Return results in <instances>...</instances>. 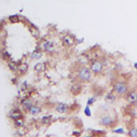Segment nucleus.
I'll return each instance as SVG.
<instances>
[{"label":"nucleus","instance_id":"f257e3e1","mask_svg":"<svg viewBox=\"0 0 137 137\" xmlns=\"http://www.w3.org/2000/svg\"><path fill=\"white\" fill-rule=\"evenodd\" d=\"M79 76L81 80L86 81L90 79L91 74L90 70L87 68H83L79 71Z\"/></svg>","mask_w":137,"mask_h":137},{"label":"nucleus","instance_id":"f03ea898","mask_svg":"<svg viewBox=\"0 0 137 137\" xmlns=\"http://www.w3.org/2000/svg\"><path fill=\"white\" fill-rule=\"evenodd\" d=\"M115 91L119 94H124L126 92L127 87L124 84L119 82L115 86Z\"/></svg>","mask_w":137,"mask_h":137},{"label":"nucleus","instance_id":"7ed1b4c3","mask_svg":"<svg viewBox=\"0 0 137 137\" xmlns=\"http://www.w3.org/2000/svg\"><path fill=\"white\" fill-rule=\"evenodd\" d=\"M92 71L95 73L100 72L102 69V65L99 62H95L92 65Z\"/></svg>","mask_w":137,"mask_h":137},{"label":"nucleus","instance_id":"20e7f679","mask_svg":"<svg viewBox=\"0 0 137 137\" xmlns=\"http://www.w3.org/2000/svg\"><path fill=\"white\" fill-rule=\"evenodd\" d=\"M111 122H112V119L110 117H104L101 119V123L103 125H109Z\"/></svg>","mask_w":137,"mask_h":137},{"label":"nucleus","instance_id":"39448f33","mask_svg":"<svg viewBox=\"0 0 137 137\" xmlns=\"http://www.w3.org/2000/svg\"><path fill=\"white\" fill-rule=\"evenodd\" d=\"M127 99L130 102H134L137 100V95L134 92H131L127 96Z\"/></svg>","mask_w":137,"mask_h":137},{"label":"nucleus","instance_id":"423d86ee","mask_svg":"<svg viewBox=\"0 0 137 137\" xmlns=\"http://www.w3.org/2000/svg\"><path fill=\"white\" fill-rule=\"evenodd\" d=\"M41 109L39 107H31L30 109V113L33 115H36L39 113H40Z\"/></svg>","mask_w":137,"mask_h":137},{"label":"nucleus","instance_id":"0eeeda50","mask_svg":"<svg viewBox=\"0 0 137 137\" xmlns=\"http://www.w3.org/2000/svg\"><path fill=\"white\" fill-rule=\"evenodd\" d=\"M56 110L59 113H64L66 112V111L67 110V106H66V104H60L57 107Z\"/></svg>","mask_w":137,"mask_h":137},{"label":"nucleus","instance_id":"6e6552de","mask_svg":"<svg viewBox=\"0 0 137 137\" xmlns=\"http://www.w3.org/2000/svg\"><path fill=\"white\" fill-rule=\"evenodd\" d=\"M64 43L66 45L68 46H71L72 44L74 43V40L73 39L70 37L68 36L64 38Z\"/></svg>","mask_w":137,"mask_h":137},{"label":"nucleus","instance_id":"1a4fd4ad","mask_svg":"<svg viewBox=\"0 0 137 137\" xmlns=\"http://www.w3.org/2000/svg\"><path fill=\"white\" fill-rule=\"evenodd\" d=\"M11 117L12 118L15 119H20L21 117V114L19 112H15L11 115Z\"/></svg>","mask_w":137,"mask_h":137},{"label":"nucleus","instance_id":"9d476101","mask_svg":"<svg viewBox=\"0 0 137 137\" xmlns=\"http://www.w3.org/2000/svg\"><path fill=\"white\" fill-rule=\"evenodd\" d=\"M27 69V66L26 64H23L22 65L20 68V71L22 74H25V72H26Z\"/></svg>","mask_w":137,"mask_h":137},{"label":"nucleus","instance_id":"9b49d317","mask_svg":"<svg viewBox=\"0 0 137 137\" xmlns=\"http://www.w3.org/2000/svg\"><path fill=\"white\" fill-rule=\"evenodd\" d=\"M85 113L88 116H91V111H90V108H89L88 107H87L86 108V109L85 110Z\"/></svg>","mask_w":137,"mask_h":137},{"label":"nucleus","instance_id":"f8f14e48","mask_svg":"<svg viewBox=\"0 0 137 137\" xmlns=\"http://www.w3.org/2000/svg\"><path fill=\"white\" fill-rule=\"evenodd\" d=\"M44 46L45 48H46L47 49H48L51 47V44L49 42H47L46 44H44Z\"/></svg>","mask_w":137,"mask_h":137},{"label":"nucleus","instance_id":"ddd939ff","mask_svg":"<svg viewBox=\"0 0 137 137\" xmlns=\"http://www.w3.org/2000/svg\"><path fill=\"white\" fill-rule=\"evenodd\" d=\"M131 135L132 136H137V130H134L131 131Z\"/></svg>","mask_w":137,"mask_h":137},{"label":"nucleus","instance_id":"4468645a","mask_svg":"<svg viewBox=\"0 0 137 137\" xmlns=\"http://www.w3.org/2000/svg\"><path fill=\"white\" fill-rule=\"evenodd\" d=\"M38 66V69H36L37 70H38V71H40L42 70V65L41 64H37V65Z\"/></svg>","mask_w":137,"mask_h":137},{"label":"nucleus","instance_id":"2eb2a0df","mask_svg":"<svg viewBox=\"0 0 137 137\" xmlns=\"http://www.w3.org/2000/svg\"><path fill=\"white\" fill-rule=\"evenodd\" d=\"M95 101V99L94 98H90V100H89V101H88V104H92V103H93V102Z\"/></svg>","mask_w":137,"mask_h":137},{"label":"nucleus","instance_id":"dca6fc26","mask_svg":"<svg viewBox=\"0 0 137 137\" xmlns=\"http://www.w3.org/2000/svg\"><path fill=\"white\" fill-rule=\"evenodd\" d=\"M115 132H118V133H120V132H123V130L122 129H118V130H117L116 131H115Z\"/></svg>","mask_w":137,"mask_h":137}]
</instances>
